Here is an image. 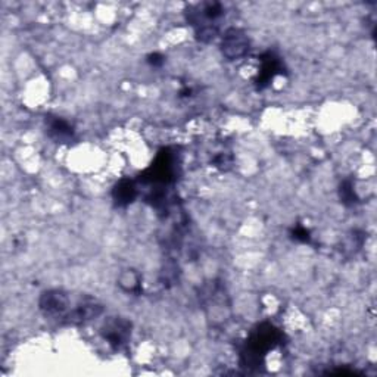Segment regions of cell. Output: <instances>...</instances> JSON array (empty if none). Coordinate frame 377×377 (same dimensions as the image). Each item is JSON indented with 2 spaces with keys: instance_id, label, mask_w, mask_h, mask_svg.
I'll list each match as a JSON object with an SVG mask.
<instances>
[{
  "instance_id": "4",
  "label": "cell",
  "mask_w": 377,
  "mask_h": 377,
  "mask_svg": "<svg viewBox=\"0 0 377 377\" xmlns=\"http://www.w3.org/2000/svg\"><path fill=\"white\" fill-rule=\"evenodd\" d=\"M251 49L249 37L240 28H228L221 40V54L228 61H236L247 56Z\"/></svg>"
},
{
  "instance_id": "10",
  "label": "cell",
  "mask_w": 377,
  "mask_h": 377,
  "mask_svg": "<svg viewBox=\"0 0 377 377\" xmlns=\"http://www.w3.org/2000/svg\"><path fill=\"white\" fill-rule=\"evenodd\" d=\"M139 190L136 183L130 178H121L112 189V199L117 206H128L137 198Z\"/></svg>"
},
{
  "instance_id": "3",
  "label": "cell",
  "mask_w": 377,
  "mask_h": 377,
  "mask_svg": "<svg viewBox=\"0 0 377 377\" xmlns=\"http://www.w3.org/2000/svg\"><path fill=\"white\" fill-rule=\"evenodd\" d=\"M187 21L196 31L209 27H218L216 23L224 15V8L218 2H204L187 9Z\"/></svg>"
},
{
  "instance_id": "9",
  "label": "cell",
  "mask_w": 377,
  "mask_h": 377,
  "mask_svg": "<svg viewBox=\"0 0 377 377\" xmlns=\"http://www.w3.org/2000/svg\"><path fill=\"white\" fill-rule=\"evenodd\" d=\"M46 128L47 136L58 143H68L75 135L73 124L61 117H46Z\"/></svg>"
},
{
  "instance_id": "11",
  "label": "cell",
  "mask_w": 377,
  "mask_h": 377,
  "mask_svg": "<svg viewBox=\"0 0 377 377\" xmlns=\"http://www.w3.org/2000/svg\"><path fill=\"white\" fill-rule=\"evenodd\" d=\"M118 285L125 292H130V293H140V290H142L140 278H139L137 273L133 270H125L124 273H121V276L118 277Z\"/></svg>"
},
{
  "instance_id": "5",
  "label": "cell",
  "mask_w": 377,
  "mask_h": 377,
  "mask_svg": "<svg viewBox=\"0 0 377 377\" xmlns=\"http://www.w3.org/2000/svg\"><path fill=\"white\" fill-rule=\"evenodd\" d=\"M101 333L112 350H123L131 338V323L123 317H111L102 326Z\"/></svg>"
},
{
  "instance_id": "2",
  "label": "cell",
  "mask_w": 377,
  "mask_h": 377,
  "mask_svg": "<svg viewBox=\"0 0 377 377\" xmlns=\"http://www.w3.org/2000/svg\"><path fill=\"white\" fill-rule=\"evenodd\" d=\"M175 154L166 147L161 149L155 158V161L140 174V182L143 185H149L155 187L170 186L175 182Z\"/></svg>"
},
{
  "instance_id": "8",
  "label": "cell",
  "mask_w": 377,
  "mask_h": 377,
  "mask_svg": "<svg viewBox=\"0 0 377 377\" xmlns=\"http://www.w3.org/2000/svg\"><path fill=\"white\" fill-rule=\"evenodd\" d=\"M102 313H104V307L99 302L92 298H86L71 311V313L67 316V320L71 324H81V323H87L96 317H99Z\"/></svg>"
},
{
  "instance_id": "1",
  "label": "cell",
  "mask_w": 377,
  "mask_h": 377,
  "mask_svg": "<svg viewBox=\"0 0 377 377\" xmlns=\"http://www.w3.org/2000/svg\"><path fill=\"white\" fill-rule=\"evenodd\" d=\"M283 340L282 330L271 323H262L251 333L245 350L242 351L240 361L245 367L249 369H259L264 364L266 355L278 347Z\"/></svg>"
},
{
  "instance_id": "7",
  "label": "cell",
  "mask_w": 377,
  "mask_h": 377,
  "mask_svg": "<svg viewBox=\"0 0 377 377\" xmlns=\"http://www.w3.org/2000/svg\"><path fill=\"white\" fill-rule=\"evenodd\" d=\"M39 307L44 316L58 317L68 309L70 298H68V295L62 290H56V289L47 290L40 297Z\"/></svg>"
},
{
  "instance_id": "13",
  "label": "cell",
  "mask_w": 377,
  "mask_h": 377,
  "mask_svg": "<svg viewBox=\"0 0 377 377\" xmlns=\"http://www.w3.org/2000/svg\"><path fill=\"white\" fill-rule=\"evenodd\" d=\"M212 166L221 171H228L233 167V155L228 152H220L212 159Z\"/></svg>"
},
{
  "instance_id": "6",
  "label": "cell",
  "mask_w": 377,
  "mask_h": 377,
  "mask_svg": "<svg viewBox=\"0 0 377 377\" xmlns=\"http://www.w3.org/2000/svg\"><path fill=\"white\" fill-rule=\"evenodd\" d=\"M259 62H261V67L255 77V86L257 89L262 90L268 87L278 74H283V62L273 52H267L264 55H261Z\"/></svg>"
},
{
  "instance_id": "15",
  "label": "cell",
  "mask_w": 377,
  "mask_h": 377,
  "mask_svg": "<svg viewBox=\"0 0 377 377\" xmlns=\"http://www.w3.org/2000/svg\"><path fill=\"white\" fill-rule=\"evenodd\" d=\"M147 63L152 65L154 68H158V67H162L163 62H166V58H163L161 54H151L149 56L146 58Z\"/></svg>"
},
{
  "instance_id": "14",
  "label": "cell",
  "mask_w": 377,
  "mask_h": 377,
  "mask_svg": "<svg viewBox=\"0 0 377 377\" xmlns=\"http://www.w3.org/2000/svg\"><path fill=\"white\" fill-rule=\"evenodd\" d=\"M290 237L293 240H297V242H301V243H309L311 240V233L308 228L302 224H297V225H293L292 227V230H290Z\"/></svg>"
},
{
  "instance_id": "12",
  "label": "cell",
  "mask_w": 377,
  "mask_h": 377,
  "mask_svg": "<svg viewBox=\"0 0 377 377\" xmlns=\"http://www.w3.org/2000/svg\"><path fill=\"white\" fill-rule=\"evenodd\" d=\"M339 198H340V202L347 206H354L359 202V198L357 196L352 180H343V182L340 183Z\"/></svg>"
}]
</instances>
